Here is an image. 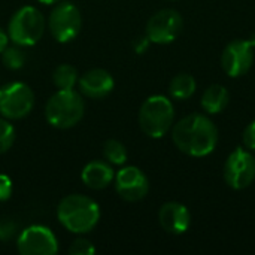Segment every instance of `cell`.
<instances>
[{
    "instance_id": "6da1fadb",
    "label": "cell",
    "mask_w": 255,
    "mask_h": 255,
    "mask_svg": "<svg viewBox=\"0 0 255 255\" xmlns=\"http://www.w3.org/2000/svg\"><path fill=\"white\" fill-rule=\"evenodd\" d=\"M172 140L187 155L206 157L217 148L218 128L206 115L191 114L173 126Z\"/></svg>"
},
{
    "instance_id": "7a4b0ae2",
    "label": "cell",
    "mask_w": 255,
    "mask_h": 255,
    "mask_svg": "<svg viewBox=\"0 0 255 255\" xmlns=\"http://www.w3.org/2000/svg\"><path fill=\"white\" fill-rule=\"evenodd\" d=\"M57 218L60 224L70 233H90L100 220L99 205L82 194H70L60 200L57 206Z\"/></svg>"
},
{
    "instance_id": "3957f363",
    "label": "cell",
    "mask_w": 255,
    "mask_h": 255,
    "mask_svg": "<svg viewBox=\"0 0 255 255\" xmlns=\"http://www.w3.org/2000/svg\"><path fill=\"white\" fill-rule=\"evenodd\" d=\"M85 112L82 96L75 90H58L51 96L45 106L46 121L60 130L75 127Z\"/></svg>"
},
{
    "instance_id": "277c9868",
    "label": "cell",
    "mask_w": 255,
    "mask_h": 255,
    "mask_svg": "<svg viewBox=\"0 0 255 255\" xmlns=\"http://www.w3.org/2000/svg\"><path fill=\"white\" fill-rule=\"evenodd\" d=\"M173 103L160 94L148 97L139 109V126L142 131L152 139L166 136L173 127Z\"/></svg>"
},
{
    "instance_id": "5b68a950",
    "label": "cell",
    "mask_w": 255,
    "mask_h": 255,
    "mask_svg": "<svg viewBox=\"0 0 255 255\" xmlns=\"http://www.w3.org/2000/svg\"><path fill=\"white\" fill-rule=\"evenodd\" d=\"M45 16L33 6H24L18 9L7 25L9 39L19 46L36 45L45 33Z\"/></svg>"
},
{
    "instance_id": "8992f818",
    "label": "cell",
    "mask_w": 255,
    "mask_h": 255,
    "mask_svg": "<svg viewBox=\"0 0 255 255\" xmlns=\"http://www.w3.org/2000/svg\"><path fill=\"white\" fill-rule=\"evenodd\" d=\"M48 28L51 36L60 42L67 43L76 39L82 28V16L79 9L70 1L57 3L48 18Z\"/></svg>"
},
{
    "instance_id": "52a82bcc",
    "label": "cell",
    "mask_w": 255,
    "mask_h": 255,
    "mask_svg": "<svg viewBox=\"0 0 255 255\" xmlns=\"http://www.w3.org/2000/svg\"><path fill=\"white\" fill-rule=\"evenodd\" d=\"M34 106V93L24 82H10L0 88V115L6 120H22Z\"/></svg>"
},
{
    "instance_id": "ba28073f",
    "label": "cell",
    "mask_w": 255,
    "mask_h": 255,
    "mask_svg": "<svg viewBox=\"0 0 255 255\" xmlns=\"http://www.w3.org/2000/svg\"><path fill=\"white\" fill-rule=\"evenodd\" d=\"M184 28V19L175 9H161L146 22L145 34L152 43L167 45L175 42Z\"/></svg>"
},
{
    "instance_id": "9c48e42d",
    "label": "cell",
    "mask_w": 255,
    "mask_h": 255,
    "mask_svg": "<svg viewBox=\"0 0 255 255\" xmlns=\"http://www.w3.org/2000/svg\"><path fill=\"white\" fill-rule=\"evenodd\" d=\"M224 181L233 190L248 188L255 181L254 155L244 148H236L226 160Z\"/></svg>"
},
{
    "instance_id": "30bf717a",
    "label": "cell",
    "mask_w": 255,
    "mask_h": 255,
    "mask_svg": "<svg viewBox=\"0 0 255 255\" xmlns=\"http://www.w3.org/2000/svg\"><path fill=\"white\" fill-rule=\"evenodd\" d=\"M16 250L21 255H54L58 251V241L51 229L30 226L18 236Z\"/></svg>"
},
{
    "instance_id": "8fae6325",
    "label": "cell",
    "mask_w": 255,
    "mask_h": 255,
    "mask_svg": "<svg viewBox=\"0 0 255 255\" xmlns=\"http://www.w3.org/2000/svg\"><path fill=\"white\" fill-rule=\"evenodd\" d=\"M254 48L250 39L232 40L221 54L223 70L232 78H239L248 73L254 63Z\"/></svg>"
},
{
    "instance_id": "7c38bea8",
    "label": "cell",
    "mask_w": 255,
    "mask_h": 255,
    "mask_svg": "<svg viewBox=\"0 0 255 255\" xmlns=\"http://www.w3.org/2000/svg\"><path fill=\"white\" fill-rule=\"evenodd\" d=\"M115 190L123 200L139 202L146 197L149 181L139 167L127 166L115 175Z\"/></svg>"
},
{
    "instance_id": "4fadbf2b",
    "label": "cell",
    "mask_w": 255,
    "mask_h": 255,
    "mask_svg": "<svg viewBox=\"0 0 255 255\" xmlns=\"http://www.w3.org/2000/svg\"><path fill=\"white\" fill-rule=\"evenodd\" d=\"M79 93L88 99H105L115 87L112 75L105 69H90L78 78Z\"/></svg>"
},
{
    "instance_id": "5bb4252c",
    "label": "cell",
    "mask_w": 255,
    "mask_h": 255,
    "mask_svg": "<svg viewBox=\"0 0 255 255\" xmlns=\"http://www.w3.org/2000/svg\"><path fill=\"white\" fill-rule=\"evenodd\" d=\"M158 221L164 232L170 235H182L190 229L191 214L185 205L179 202H167L158 211Z\"/></svg>"
},
{
    "instance_id": "9a60e30c",
    "label": "cell",
    "mask_w": 255,
    "mask_h": 255,
    "mask_svg": "<svg viewBox=\"0 0 255 255\" xmlns=\"http://www.w3.org/2000/svg\"><path fill=\"white\" fill-rule=\"evenodd\" d=\"M81 179L91 190H103L112 184V181L115 179V173L108 161L94 160L82 169Z\"/></svg>"
},
{
    "instance_id": "2e32d148",
    "label": "cell",
    "mask_w": 255,
    "mask_h": 255,
    "mask_svg": "<svg viewBox=\"0 0 255 255\" xmlns=\"http://www.w3.org/2000/svg\"><path fill=\"white\" fill-rule=\"evenodd\" d=\"M230 102V93L226 87L220 85V84H212L209 85L200 99V105L203 108L205 112H208L209 115H215L223 112L227 105Z\"/></svg>"
},
{
    "instance_id": "e0dca14e",
    "label": "cell",
    "mask_w": 255,
    "mask_h": 255,
    "mask_svg": "<svg viewBox=\"0 0 255 255\" xmlns=\"http://www.w3.org/2000/svg\"><path fill=\"white\" fill-rule=\"evenodd\" d=\"M196 79L190 73H179L176 75L169 85V93L173 99L187 100L196 93Z\"/></svg>"
},
{
    "instance_id": "ac0fdd59",
    "label": "cell",
    "mask_w": 255,
    "mask_h": 255,
    "mask_svg": "<svg viewBox=\"0 0 255 255\" xmlns=\"http://www.w3.org/2000/svg\"><path fill=\"white\" fill-rule=\"evenodd\" d=\"M78 72L70 64H60L52 73V82L58 90H73L78 84Z\"/></svg>"
},
{
    "instance_id": "d6986e66",
    "label": "cell",
    "mask_w": 255,
    "mask_h": 255,
    "mask_svg": "<svg viewBox=\"0 0 255 255\" xmlns=\"http://www.w3.org/2000/svg\"><path fill=\"white\" fill-rule=\"evenodd\" d=\"M103 157L108 163H111L114 166H123V164H126L128 154H127L126 146L120 140L109 139L103 145Z\"/></svg>"
},
{
    "instance_id": "ffe728a7",
    "label": "cell",
    "mask_w": 255,
    "mask_h": 255,
    "mask_svg": "<svg viewBox=\"0 0 255 255\" xmlns=\"http://www.w3.org/2000/svg\"><path fill=\"white\" fill-rule=\"evenodd\" d=\"M21 48L22 46L13 43V46H6L4 51L1 52V61H3V64L7 69L18 70V69H21L24 66V63H25V54H24V51Z\"/></svg>"
},
{
    "instance_id": "44dd1931",
    "label": "cell",
    "mask_w": 255,
    "mask_h": 255,
    "mask_svg": "<svg viewBox=\"0 0 255 255\" xmlns=\"http://www.w3.org/2000/svg\"><path fill=\"white\" fill-rule=\"evenodd\" d=\"M15 142V128L13 126L4 120L0 118V154L7 152Z\"/></svg>"
},
{
    "instance_id": "7402d4cb",
    "label": "cell",
    "mask_w": 255,
    "mask_h": 255,
    "mask_svg": "<svg viewBox=\"0 0 255 255\" xmlns=\"http://www.w3.org/2000/svg\"><path fill=\"white\" fill-rule=\"evenodd\" d=\"M94 253H96L94 245L88 239H84V238L76 239L69 248L70 255H93Z\"/></svg>"
},
{
    "instance_id": "603a6c76",
    "label": "cell",
    "mask_w": 255,
    "mask_h": 255,
    "mask_svg": "<svg viewBox=\"0 0 255 255\" xmlns=\"http://www.w3.org/2000/svg\"><path fill=\"white\" fill-rule=\"evenodd\" d=\"M12 181L7 175L0 173V202H6L12 196Z\"/></svg>"
},
{
    "instance_id": "cb8c5ba5",
    "label": "cell",
    "mask_w": 255,
    "mask_h": 255,
    "mask_svg": "<svg viewBox=\"0 0 255 255\" xmlns=\"http://www.w3.org/2000/svg\"><path fill=\"white\" fill-rule=\"evenodd\" d=\"M242 140H244V145H245L248 149L255 151V120L253 123H250L248 127L244 130Z\"/></svg>"
},
{
    "instance_id": "d4e9b609",
    "label": "cell",
    "mask_w": 255,
    "mask_h": 255,
    "mask_svg": "<svg viewBox=\"0 0 255 255\" xmlns=\"http://www.w3.org/2000/svg\"><path fill=\"white\" fill-rule=\"evenodd\" d=\"M149 43H151V40L146 37V34H145V36H140V37L134 39V42H133V49H134L137 54H143V52L148 49Z\"/></svg>"
},
{
    "instance_id": "484cf974",
    "label": "cell",
    "mask_w": 255,
    "mask_h": 255,
    "mask_svg": "<svg viewBox=\"0 0 255 255\" xmlns=\"http://www.w3.org/2000/svg\"><path fill=\"white\" fill-rule=\"evenodd\" d=\"M13 224L10 223H1L0 224V241H7L13 235Z\"/></svg>"
},
{
    "instance_id": "4316f807",
    "label": "cell",
    "mask_w": 255,
    "mask_h": 255,
    "mask_svg": "<svg viewBox=\"0 0 255 255\" xmlns=\"http://www.w3.org/2000/svg\"><path fill=\"white\" fill-rule=\"evenodd\" d=\"M9 34H7V31H4L1 27H0V54L4 51V48L7 46V43H9Z\"/></svg>"
},
{
    "instance_id": "83f0119b",
    "label": "cell",
    "mask_w": 255,
    "mask_h": 255,
    "mask_svg": "<svg viewBox=\"0 0 255 255\" xmlns=\"http://www.w3.org/2000/svg\"><path fill=\"white\" fill-rule=\"evenodd\" d=\"M39 3H42V4H57L60 0H37Z\"/></svg>"
}]
</instances>
